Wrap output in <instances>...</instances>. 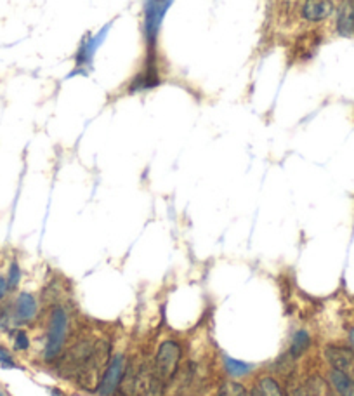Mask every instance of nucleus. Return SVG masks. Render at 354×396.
<instances>
[{"label": "nucleus", "instance_id": "nucleus-18", "mask_svg": "<svg viewBox=\"0 0 354 396\" xmlns=\"http://www.w3.org/2000/svg\"><path fill=\"white\" fill-rule=\"evenodd\" d=\"M349 343H351V346L354 348V327L351 329V332H349Z\"/></svg>", "mask_w": 354, "mask_h": 396}, {"label": "nucleus", "instance_id": "nucleus-19", "mask_svg": "<svg viewBox=\"0 0 354 396\" xmlns=\"http://www.w3.org/2000/svg\"><path fill=\"white\" fill-rule=\"evenodd\" d=\"M0 396H7V393L3 390H0Z\"/></svg>", "mask_w": 354, "mask_h": 396}, {"label": "nucleus", "instance_id": "nucleus-12", "mask_svg": "<svg viewBox=\"0 0 354 396\" xmlns=\"http://www.w3.org/2000/svg\"><path fill=\"white\" fill-rule=\"evenodd\" d=\"M250 396H283V391L273 377H262L257 381Z\"/></svg>", "mask_w": 354, "mask_h": 396}, {"label": "nucleus", "instance_id": "nucleus-1", "mask_svg": "<svg viewBox=\"0 0 354 396\" xmlns=\"http://www.w3.org/2000/svg\"><path fill=\"white\" fill-rule=\"evenodd\" d=\"M68 332H70V316L63 306H54L49 315L44 339V360L54 363L61 356L66 346Z\"/></svg>", "mask_w": 354, "mask_h": 396}, {"label": "nucleus", "instance_id": "nucleus-11", "mask_svg": "<svg viewBox=\"0 0 354 396\" xmlns=\"http://www.w3.org/2000/svg\"><path fill=\"white\" fill-rule=\"evenodd\" d=\"M309 346H311V336L308 330L304 329L297 330V332L294 334V337H292L290 348H288V356H290L292 360L301 358V356L308 351Z\"/></svg>", "mask_w": 354, "mask_h": 396}, {"label": "nucleus", "instance_id": "nucleus-15", "mask_svg": "<svg viewBox=\"0 0 354 396\" xmlns=\"http://www.w3.org/2000/svg\"><path fill=\"white\" fill-rule=\"evenodd\" d=\"M6 280H7V287H9V292H14L17 290V287L21 285V280H23V269H21L20 262L14 259L10 261L9 268H7L6 273Z\"/></svg>", "mask_w": 354, "mask_h": 396}, {"label": "nucleus", "instance_id": "nucleus-7", "mask_svg": "<svg viewBox=\"0 0 354 396\" xmlns=\"http://www.w3.org/2000/svg\"><path fill=\"white\" fill-rule=\"evenodd\" d=\"M335 14L334 0H304L301 6V17L308 23H323Z\"/></svg>", "mask_w": 354, "mask_h": 396}, {"label": "nucleus", "instance_id": "nucleus-17", "mask_svg": "<svg viewBox=\"0 0 354 396\" xmlns=\"http://www.w3.org/2000/svg\"><path fill=\"white\" fill-rule=\"evenodd\" d=\"M7 294H9V287H7V280H6V276L0 275V304H2V302L6 301Z\"/></svg>", "mask_w": 354, "mask_h": 396}, {"label": "nucleus", "instance_id": "nucleus-6", "mask_svg": "<svg viewBox=\"0 0 354 396\" xmlns=\"http://www.w3.org/2000/svg\"><path fill=\"white\" fill-rule=\"evenodd\" d=\"M13 325H30L38 316V301L31 292H20L10 304Z\"/></svg>", "mask_w": 354, "mask_h": 396}, {"label": "nucleus", "instance_id": "nucleus-2", "mask_svg": "<svg viewBox=\"0 0 354 396\" xmlns=\"http://www.w3.org/2000/svg\"><path fill=\"white\" fill-rule=\"evenodd\" d=\"M111 358V343L106 337H99L94 344L92 351H90L87 362L77 374L78 384L87 388L90 391H96L99 386V381L103 377L104 369H106L108 362Z\"/></svg>", "mask_w": 354, "mask_h": 396}, {"label": "nucleus", "instance_id": "nucleus-3", "mask_svg": "<svg viewBox=\"0 0 354 396\" xmlns=\"http://www.w3.org/2000/svg\"><path fill=\"white\" fill-rule=\"evenodd\" d=\"M180 362H183V346L174 339H165L157 349L153 367L162 384H169L177 376Z\"/></svg>", "mask_w": 354, "mask_h": 396}, {"label": "nucleus", "instance_id": "nucleus-14", "mask_svg": "<svg viewBox=\"0 0 354 396\" xmlns=\"http://www.w3.org/2000/svg\"><path fill=\"white\" fill-rule=\"evenodd\" d=\"M9 337H10V343H13L14 351L24 353V351H28L31 346V341H30V336H28V332L27 330L20 329V327H14V329L9 332Z\"/></svg>", "mask_w": 354, "mask_h": 396}, {"label": "nucleus", "instance_id": "nucleus-10", "mask_svg": "<svg viewBox=\"0 0 354 396\" xmlns=\"http://www.w3.org/2000/svg\"><path fill=\"white\" fill-rule=\"evenodd\" d=\"M328 379H330L332 388L337 391L339 396H354V379L351 376L332 369L328 374Z\"/></svg>", "mask_w": 354, "mask_h": 396}, {"label": "nucleus", "instance_id": "nucleus-20", "mask_svg": "<svg viewBox=\"0 0 354 396\" xmlns=\"http://www.w3.org/2000/svg\"><path fill=\"white\" fill-rule=\"evenodd\" d=\"M221 396H229V395H227V393H226V391H224V390H222V391H221Z\"/></svg>", "mask_w": 354, "mask_h": 396}, {"label": "nucleus", "instance_id": "nucleus-4", "mask_svg": "<svg viewBox=\"0 0 354 396\" xmlns=\"http://www.w3.org/2000/svg\"><path fill=\"white\" fill-rule=\"evenodd\" d=\"M172 0H146L144 7V38L148 45V63H155V44H157V35L160 30L162 20L165 16V10Z\"/></svg>", "mask_w": 354, "mask_h": 396}, {"label": "nucleus", "instance_id": "nucleus-16", "mask_svg": "<svg viewBox=\"0 0 354 396\" xmlns=\"http://www.w3.org/2000/svg\"><path fill=\"white\" fill-rule=\"evenodd\" d=\"M0 367H2V369H6V370L20 369L16 358L10 355L9 349H7L6 346H2V343H0Z\"/></svg>", "mask_w": 354, "mask_h": 396}, {"label": "nucleus", "instance_id": "nucleus-21", "mask_svg": "<svg viewBox=\"0 0 354 396\" xmlns=\"http://www.w3.org/2000/svg\"><path fill=\"white\" fill-rule=\"evenodd\" d=\"M346 2H349V3H354V0H346Z\"/></svg>", "mask_w": 354, "mask_h": 396}, {"label": "nucleus", "instance_id": "nucleus-8", "mask_svg": "<svg viewBox=\"0 0 354 396\" xmlns=\"http://www.w3.org/2000/svg\"><path fill=\"white\" fill-rule=\"evenodd\" d=\"M325 358L330 363L332 369L344 372L354 379V349L344 346H327Z\"/></svg>", "mask_w": 354, "mask_h": 396}, {"label": "nucleus", "instance_id": "nucleus-13", "mask_svg": "<svg viewBox=\"0 0 354 396\" xmlns=\"http://www.w3.org/2000/svg\"><path fill=\"white\" fill-rule=\"evenodd\" d=\"M224 369H226V372L229 374L231 377H245L247 374L252 372L250 363L240 362V360L231 358V356L224 358Z\"/></svg>", "mask_w": 354, "mask_h": 396}, {"label": "nucleus", "instance_id": "nucleus-5", "mask_svg": "<svg viewBox=\"0 0 354 396\" xmlns=\"http://www.w3.org/2000/svg\"><path fill=\"white\" fill-rule=\"evenodd\" d=\"M127 356L125 353H115L108 362L106 369H104L103 377L99 381L96 393L99 396H113L120 390V384L124 381L125 370H127Z\"/></svg>", "mask_w": 354, "mask_h": 396}, {"label": "nucleus", "instance_id": "nucleus-9", "mask_svg": "<svg viewBox=\"0 0 354 396\" xmlns=\"http://www.w3.org/2000/svg\"><path fill=\"white\" fill-rule=\"evenodd\" d=\"M335 30L341 37H354V3L346 2L335 13Z\"/></svg>", "mask_w": 354, "mask_h": 396}]
</instances>
